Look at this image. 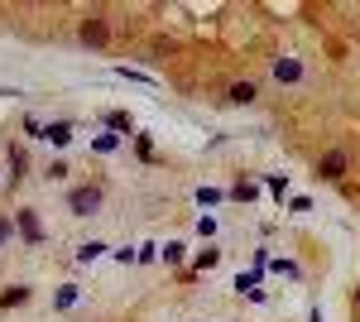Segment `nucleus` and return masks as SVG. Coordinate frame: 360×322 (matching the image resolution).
I'll use <instances>...</instances> for the list:
<instances>
[{
    "label": "nucleus",
    "instance_id": "4",
    "mask_svg": "<svg viewBox=\"0 0 360 322\" xmlns=\"http://www.w3.org/2000/svg\"><path fill=\"white\" fill-rule=\"evenodd\" d=\"M274 77H278V82H298V77H303V63H298V58H278V63H274Z\"/></svg>",
    "mask_w": 360,
    "mask_h": 322
},
{
    "label": "nucleus",
    "instance_id": "10",
    "mask_svg": "<svg viewBox=\"0 0 360 322\" xmlns=\"http://www.w3.org/2000/svg\"><path fill=\"white\" fill-rule=\"evenodd\" d=\"M19 226H24L29 240H39V221H34V212H19Z\"/></svg>",
    "mask_w": 360,
    "mask_h": 322
},
{
    "label": "nucleus",
    "instance_id": "13",
    "mask_svg": "<svg viewBox=\"0 0 360 322\" xmlns=\"http://www.w3.org/2000/svg\"><path fill=\"white\" fill-rule=\"evenodd\" d=\"M356 308H360V289H356Z\"/></svg>",
    "mask_w": 360,
    "mask_h": 322
},
{
    "label": "nucleus",
    "instance_id": "11",
    "mask_svg": "<svg viewBox=\"0 0 360 322\" xmlns=\"http://www.w3.org/2000/svg\"><path fill=\"white\" fill-rule=\"evenodd\" d=\"M216 260H221V250H202V255H197V260H192V265H197V269H211V265H216Z\"/></svg>",
    "mask_w": 360,
    "mask_h": 322
},
{
    "label": "nucleus",
    "instance_id": "7",
    "mask_svg": "<svg viewBox=\"0 0 360 322\" xmlns=\"http://www.w3.org/2000/svg\"><path fill=\"white\" fill-rule=\"evenodd\" d=\"M24 169H29V159H24V149H15V154H10V178L19 183V178H24Z\"/></svg>",
    "mask_w": 360,
    "mask_h": 322
},
{
    "label": "nucleus",
    "instance_id": "2",
    "mask_svg": "<svg viewBox=\"0 0 360 322\" xmlns=\"http://www.w3.org/2000/svg\"><path fill=\"white\" fill-rule=\"evenodd\" d=\"M346 164H351V159H346V149H327V154L317 159V178H332V183H337V178L346 173Z\"/></svg>",
    "mask_w": 360,
    "mask_h": 322
},
{
    "label": "nucleus",
    "instance_id": "1",
    "mask_svg": "<svg viewBox=\"0 0 360 322\" xmlns=\"http://www.w3.org/2000/svg\"><path fill=\"white\" fill-rule=\"evenodd\" d=\"M68 207H73V216H91L101 207V188H96V183H91V188H73V193H68Z\"/></svg>",
    "mask_w": 360,
    "mask_h": 322
},
{
    "label": "nucleus",
    "instance_id": "3",
    "mask_svg": "<svg viewBox=\"0 0 360 322\" xmlns=\"http://www.w3.org/2000/svg\"><path fill=\"white\" fill-rule=\"evenodd\" d=\"M77 39L91 44V48H101V44L111 39V29H106V19H101V15H87V19H82V29H77Z\"/></svg>",
    "mask_w": 360,
    "mask_h": 322
},
{
    "label": "nucleus",
    "instance_id": "8",
    "mask_svg": "<svg viewBox=\"0 0 360 322\" xmlns=\"http://www.w3.org/2000/svg\"><path fill=\"white\" fill-rule=\"evenodd\" d=\"M101 250H106L101 240H87V245H77V260H82V265H91V260H96Z\"/></svg>",
    "mask_w": 360,
    "mask_h": 322
},
{
    "label": "nucleus",
    "instance_id": "6",
    "mask_svg": "<svg viewBox=\"0 0 360 322\" xmlns=\"http://www.w3.org/2000/svg\"><path fill=\"white\" fill-rule=\"evenodd\" d=\"M226 97H231V102H236V106H250V102H255V97H260V92H255V82H236V87H231V92H226Z\"/></svg>",
    "mask_w": 360,
    "mask_h": 322
},
{
    "label": "nucleus",
    "instance_id": "12",
    "mask_svg": "<svg viewBox=\"0 0 360 322\" xmlns=\"http://www.w3.org/2000/svg\"><path fill=\"white\" fill-rule=\"evenodd\" d=\"M164 265H182V245H164Z\"/></svg>",
    "mask_w": 360,
    "mask_h": 322
},
{
    "label": "nucleus",
    "instance_id": "9",
    "mask_svg": "<svg viewBox=\"0 0 360 322\" xmlns=\"http://www.w3.org/2000/svg\"><path fill=\"white\" fill-rule=\"evenodd\" d=\"M29 299V289H10V294H0V308H15V303H24Z\"/></svg>",
    "mask_w": 360,
    "mask_h": 322
},
{
    "label": "nucleus",
    "instance_id": "5",
    "mask_svg": "<svg viewBox=\"0 0 360 322\" xmlns=\"http://www.w3.org/2000/svg\"><path fill=\"white\" fill-rule=\"evenodd\" d=\"M44 140H48V144H58V149H63V144H68V140H73V125H68V120H53V125H44Z\"/></svg>",
    "mask_w": 360,
    "mask_h": 322
}]
</instances>
